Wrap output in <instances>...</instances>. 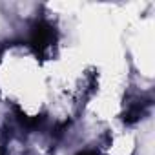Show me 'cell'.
<instances>
[{
    "label": "cell",
    "mask_w": 155,
    "mask_h": 155,
    "mask_svg": "<svg viewBox=\"0 0 155 155\" xmlns=\"http://www.w3.org/2000/svg\"><path fill=\"white\" fill-rule=\"evenodd\" d=\"M53 42H55V29L48 22H38L31 31V46L35 48V51L42 53Z\"/></svg>",
    "instance_id": "1"
},
{
    "label": "cell",
    "mask_w": 155,
    "mask_h": 155,
    "mask_svg": "<svg viewBox=\"0 0 155 155\" xmlns=\"http://www.w3.org/2000/svg\"><path fill=\"white\" fill-rule=\"evenodd\" d=\"M79 155H95L93 151H82V153H79Z\"/></svg>",
    "instance_id": "2"
}]
</instances>
